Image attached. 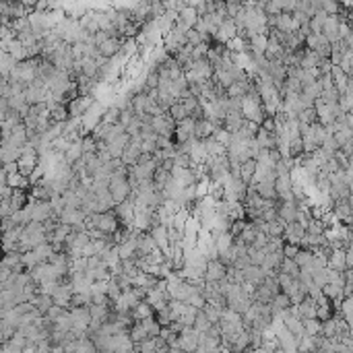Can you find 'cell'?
Here are the masks:
<instances>
[{
    "label": "cell",
    "mask_w": 353,
    "mask_h": 353,
    "mask_svg": "<svg viewBox=\"0 0 353 353\" xmlns=\"http://www.w3.org/2000/svg\"><path fill=\"white\" fill-rule=\"evenodd\" d=\"M95 103L93 95H77L71 101H66V109H69V118H81L85 112Z\"/></svg>",
    "instance_id": "6da1fadb"
},
{
    "label": "cell",
    "mask_w": 353,
    "mask_h": 353,
    "mask_svg": "<svg viewBox=\"0 0 353 353\" xmlns=\"http://www.w3.org/2000/svg\"><path fill=\"white\" fill-rule=\"evenodd\" d=\"M151 128L155 130V135H165V137H171V132L175 128V120L163 112L159 116H151Z\"/></svg>",
    "instance_id": "7a4b0ae2"
},
{
    "label": "cell",
    "mask_w": 353,
    "mask_h": 353,
    "mask_svg": "<svg viewBox=\"0 0 353 353\" xmlns=\"http://www.w3.org/2000/svg\"><path fill=\"white\" fill-rule=\"evenodd\" d=\"M275 192H277V201H287V203L296 201V196L291 192V178L289 175H277L275 178Z\"/></svg>",
    "instance_id": "3957f363"
},
{
    "label": "cell",
    "mask_w": 353,
    "mask_h": 353,
    "mask_svg": "<svg viewBox=\"0 0 353 353\" xmlns=\"http://www.w3.org/2000/svg\"><path fill=\"white\" fill-rule=\"evenodd\" d=\"M196 343H198V333L192 326H182V330L178 333V345L180 351H196Z\"/></svg>",
    "instance_id": "277c9868"
},
{
    "label": "cell",
    "mask_w": 353,
    "mask_h": 353,
    "mask_svg": "<svg viewBox=\"0 0 353 353\" xmlns=\"http://www.w3.org/2000/svg\"><path fill=\"white\" fill-rule=\"evenodd\" d=\"M304 236H306V229H304L298 221L285 223V229H283V233H281V238H283L285 242H289V244H298V246L302 244Z\"/></svg>",
    "instance_id": "5b68a950"
},
{
    "label": "cell",
    "mask_w": 353,
    "mask_h": 353,
    "mask_svg": "<svg viewBox=\"0 0 353 353\" xmlns=\"http://www.w3.org/2000/svg\"><path fill=\"white\" fill-rule=\"evenodd\" d=\"M107 190H109V194H112L114 203H120V201H124V198L130 194V190H132V188H130L128 180H126V178H122V180H109Z\"/></svg>",
    "instance_id": "8992f818"
},
{
    "label": "cell",
    "mask_w": 353,
    "mask_h": 353,
    "mask_svg": "<svg viewBox=\"0 0 353 353\" xmlns=\"http://www.w3.org/2000/svg\"><path fill=\"white\" fill-rule=\"evenodd\" d=\"M225 264L215 258V260H209L207 262V269H205V281H219V279H223L225 277Z\"/></svg>",
    "instance_id": "52a82bcc"
},
{
    "label": "cell",
    "mask_w": 353,
    "mask_h": 353,
    "mask_svg": "<svg viewBox=\"0 0 353 353\" xmlns=\"http://www.w3.org/2000/svg\"><path fill=\"white\" fill-rule=\"evenodd\" d=\"M296 201L293 203H287V201H277V217L281 219L283 223H291L296 221Z\"/></svg>",
    "instance_id": "ba28073f"
},
{
    "label": "cell",
    "mask_w": 353,
    "mask_h": 353,
    "mask_svg": "<svg viewBox=\"0 0 353 353\" xmlns=\"http://www.w3.org/2000/svg\"><path fill=\"white\" fill-rule=\"evenodd\" d=\"M254 190L262 196V198H269V201H277V192H275V180L267 178V180H260V182H254Z\"/></svg>",
    "instance_id": "9c48e42d"
},
{
    "label": "cell",
    "mask_w": 353,
    "mask_h": 353,
    "mask_svg": "<svg viewBox=\"0 0 353 353\" xmlns=\"http://www.w3.org/2000/svg\"><path fill=\"white\" fill-rule=\"evenodd\" d=\"M130 318L132 320H143V318H149V316H155V310L151 308V304H147L145 300H141L135 308H130Z\"/></svg>",
    "instance_id": "30bf717a"
},
{
    "label": "cell",
    "mask_w": 353,
    "mask_h": 353,
    "mask_svg": "<svg viewBox=\"0 0 353 353\" xmlns=\"http://www.w3.org/2000/svg\"><path fill=\"white\" fill-rule=\"evenodd\" d=\"M58 219L62 223H69V225H75V223H81L85 219V213L81 209H71V207H64V211L58 215Z\"/></svg>",
    "instance_id": "8fae6325"
},
{
    "label": "cell",
    "mask_w": 353,
    "mask_h": 353,
    "mask_svg": "<svg viewBox=\"0 0 353 353\" xmlns=\"http://www.w3.org/2000/svg\"><path fill=\"white\" fill-rule=\"evenodd\" d=\"M326 267H328V269H337V271L347 269V267H345V250H343V248L330 250V254H328V258H326Z\"/></svg>",
    "instance_id": "7c38bea8"
},
{
    "label": "cell",
    "mask_w": 353,
    "mask_h": 353,
    "mask_svg": "<svg viewBox=\"0 0 353 353\" xmlns=\"http://www.w3.org/2000/svg\"><path fill=\"white\" fill-rule=\"evenodd\" d=\"M213 130H215V126H213L211 120H207V118H198V120H194V137H196V139L211 137V135H213Z\"/></svg>",
    "instance_id": "4fadbf2b"
},
{
    "label": "cell",
    "mask_w": 353,
    "mask_h": 353,
    "mask_svg": "<svg viewBox=\"0 0 353 353\" xmlns=\"http://www.w3.org/2000/svg\"><path fill=\"white\" fill-rule=\"evenodd\" d=\"M242 273H244V281H248V283H252V285H258V283H262V279H264V273H262V269L258 267V264H248V267H244L242 269Z\"/></svg>",
    "instance_id": "5bb4252c"
},
{
    "label": "cell",
    "mask_w": 353,
    "mask_h": 353,
    "mask_svg": "<svg viewBox=\"0 0 353 353\" xmlns=\"http://www.w3.org/2000/svg\"><path fill=\"white\" fill-rule=\"evenodd\" d=\"M250 81H233L231 85L225 87V95L227 97H244L248 93Z\"/></svg>",
    "instance_id": "9a60e30c"
},
{
    "label": "cell",
    "mask_w": 353,
    "mask_h": 353,
    "mask_svg": "<svg viewBox=\"0 0 353 353\" xmlns=\"http://www.w3.org/2000/svg\"><path fill=\"white\" fill-rule=\"evenodd\" d=\"M201 141H203V145H205L207 157H215V155H221V153H225V147L219 143L213 135H211V137H205V139H201Z\"/></svg>",
    "instance_id": "2e32d148"
},
{
    "label": "cell",
    "mask_w": 353,
    "mask_h": 353,
    "mask_svg": "<svg viewBox=\"0 0 353 353\" xmlns=\"http://www.w3.org/2000/svg\"><path fill=\"white\" fill-rule=\"evenodd\" d=\"M254 139L260 145V149H273L275 147V135H273V132H269V130H264L262 126H258Z\"/></svg>",
    "instance_id": "e0dca14e"
},
{
    "label": "cell",
    "mask_w": 353,
    "mask_h": 353,
    "mask_svg": "<svg viewBox=\"0 0 353 353\" xmlns=\"http://www.w3.org/2000/svg\"><path fill=\"white\" fill-rule=\"evenodd\" d=\"M99 120L105 122V124H116V122L120 120V107L114 105V103H109L107 107H103V112H101V118H99Z\"/></svg>",
    "instance_id": "ac0fdd59"
},
{
    "label": "cell",
    "mask_w": 353,
    "mask_h": 353,
    "mask_svg": "<svg viewBox=\"0 0 353 353\" xmlns=\"http://www.w3.org/2000/svg\"><path fill=\"white\" fill-rule=\"evenodd\" d=\"M7 184L11 188H29V178L19 171H13V173H7Z\"/></svg>",
    "instance_id": "d6986e66"
},
{
    "label": "cell",
    "mask_w": 353,
    "mask_h": 353,
    "mask_svg": "<svg viewBox=\"0 0 353 353\" xmlns=\"http://www.w3.org/2000/svg\"><path fill=\"white\" fill-rule=\"evenodd\" d=\"M83 155V149H81V141H75V143H71L69 145V149L64 151V161L69 163V165H73L79 157Z\"/></svg>",
    "instance_id": "ffe728a7"
},
{
    "label": "cell",
    "mask_w": 353,
    "mask_h": 353,
    "mask_svg": "<svg viewBox=\"0 0 353 353\" xmlns=\"http://www.w3.org/2000/svg\"><path fill=\"white\" fill-rule=\"evenodd\" d=\"M169 180V171L167 169H163L161 165H157L155 167V171H153V188H155V190H161L163 186H165V182Z\"/></svg>",
    "instance_id": "44dd1931"
},
{
    "label": "cell",
    "mask_w": 353,
    "mask_h": 353,
    "mask_svg": "<svg viewBox=\"0 0 353 353\" xmlns=\"http://www.w3.org/2000/svg\"><path fill=\"white\" fill-rule=\"evenodd\" d=\"M279 271L287 273V275H289V277H293V279H298V275H300V267H298V262H296L293 258H287V256H283V260H281V264H279Z\"/></svg>",
    "instance_id": "7402d4cb"
},
{
    "label": "cell",
    "mask_w": 353,
    "mask_h": 353,
    "mask_svg": "<svg viewBox=\"0 0 353 353\" xmlns=\"http://www.w3.org/2000/svg\"><path fill=\"white\" fill-rule=\"evenodd\" d=\"M165 112L175 120V122H180V120H184L188 114H186V109H184V105H182V101H178V99H175L167 109H165Z\"/></svg>",
    "instance_id": "603a6c76"
},
{
    "label": "cell",
    "mask_w": 353,
    "mask_h": 353,
    "mask_svg": "<svg viewBox=\"0 0 353 353\" xmlns=\"http://www.w3.org/2000/svg\"><path fill=\"white\" fill-rule=\"evenodd\" d=\"M312 258H314V252H312L310 248H300L298 254L293 256V260L298 262V267H300V269H302V267H308V264L312 262Z\"/></svg>",
    "instance_id": "cb8c5ba5"
},
{
    "label": "cell",
    "mask_w": 353,
    "mask_h": 353,
    "mask_svg": "<svg viewBox=\"0 0 353 353\" xmlns=\"http://www.w3.org/2000/svg\"><path fill=\"white\" fill-rule=\"evenodd\" d=\"M320 328H322V320L318 318H304V333L306 335H320Z\"/></svg>",
    "instance_id": "d4e9b609"
},
{
    "label": "cell",
    "mask_w": 353,
    "mask_h": 353,
    "mask_svg": "<svg viewBox=\"0 0 353 353\" xmlns=\"http://www.w3.org/2000/svg\"><path fill=\"white\" fill-rule=\"evenodd\" d=\"M211 326V322H209V318H207V314L203 312V310H198L196 312V316H194V322H192V328L196 330V333H205V330Z\"/></svg>",
    "instance_id": "484cf974"
},
{
    "label": "cell",
    "mask_w": 353,
    "mask_h": 353,
    "mask_svg": "<svg viewBox=\"0 0 353 353\" xmlns=\"http://www.w3.org/2000/svg\"><path fill=\"white\" fill-rule=\"evenodd\" d=\"M298 120H300V122H306V124H314V122H318L316 107H314V105H312V107H304L302 112L298 114Z\"/></svg>",
    "instance_id": "4316f807"
},
{
    "label": "cell",
    "mask_w": 353,
    "mask_h": 353,
    "mask_svg": "<svg viewBox=\"0 0 353 353\" xmlns=\"http://www.w3.org/2000/svg\"><path fill=\"white\" fill-rule=\"evenodd\" d=\"M339 95H341V93L335 89V87H328V89H322V91H320L318 99H320L322 103H337Z\"/></svg>",
    "instance_id": "83f0119b"
},
{
    "label": "cell",
    "mask_w": 353,
    "mask_h": 353,
    "mask_svg": "<svg viewBox=\"0 0 353 353\" xmlns=\"http://www.w3.org/2000/svg\"><path fill=\"white\" fill-rule=\"evenodd\" d=\"M157 85H159L157 69H149V73H145V87H147V89H155Z\"/></svg>",
    "instance_id": "f1b7e54d"
},
{
    "label": "cell",
    "mask_w": 353,
    "mask_h": 353,
    "mask_svg": "<svg viewBox=\"0 0 353 353\" xmlns=\"http://www.w3.org/2000/svg\"><path fill=\"white\" fill-rule=\"evenodd\" d=\"M81 149H83V153H95L97 151V139H93L91 135H85L81 139Z\"/></svg>",
    "instance_id": "f546056e"
},
{
    "label": "cell",
    "mask_w": 353,
    "mask_h": 353,
    "mask_svg": "<svg viewBox=\"0 0 353 353\" xmlns=\"http://www.w3.org/2000/svg\"><path fill=\"white\" fill-rule=\"evenodd\" d=\"M155 318H157V322H159L161 326H167V324L173 320V314H171V310H169V306H165V308H161V310H157V312H155Z\"/></svg>",
    "instance_id": "4dcf8cb0"
},
{
    "label": "cell",
    "mask_w": 353,
    "mask_h": 353,
    "mask_svg": "<svg viewBox=\"0 0 353 353\" xmlns=\"http://www.w3.org/2000/svg\"><path fill=\"white\" fill-rule=\"evenodd\" d=\"M184 302H188L190 306H194L196 310H203V308H205V304H207V302H205V298H203L201 293H198V291H192V293H190V296H188Z\"/></svg>",
    "instance_id": "1f68e13d"
},
{
    "label": "cell",
    "mask_w": 353,
    "mask_h": 353,
    "mask_svg": "<svg viewBox=\"0 0 353 353\" xmlns=\"http://www.w3.org/2000/svg\"><path fill=\"white\" fill-rule=\"evenodd\" d=\"M267 242H269V236H267V233L256 231V236H254V240H252L250 246H254V248H264V246H267Z\"/></svg>",
    "instance_id": "d6a6232c"
},
{
    "label": "cell",
    "mask_w": 353,
    "mask_h": 353,
    "mask_svg": "<svg viewBox=\"0 0 353 353\" xmlns=\"http://www.w3.org/2000/svg\"><path fill=\"white\" fill-rule=\"evenodd\" d=\"M227 112H242V97H227Z\"/></svg>",
    "instance_id": "836d02e7"
},
{
    "label": "cell",
    "mask_w": 353,
    "mask_h": 353,
    "mask_svg": "<svg viewBox=\"0 0 353 353\" xmlns=\"http://www.w3.org/2000/svg\"><path fill=\"white\" fill-rule=\"evenodd\" d=\"M343 250H345V267L351 269L353 267V250H351V246L349 248H343Z\"/></svg>",
    "instance_id": "e575fe53"
},
{
    "label": "cell",
    "mask_w": 353,
    "mask_h": 353,
    "mask_svg": "<svg viewBox=\"0 0 353 353\" xmlns=\"http://www.w3.org/2000/svg\"><path fill=\"white\" fill-rule=\"evenodd\" d=\"M310 130V124H306V122H300V137L306 135V132Z\"/></svg>",
    "instance_id": "d590c367"
}]
</instances>
